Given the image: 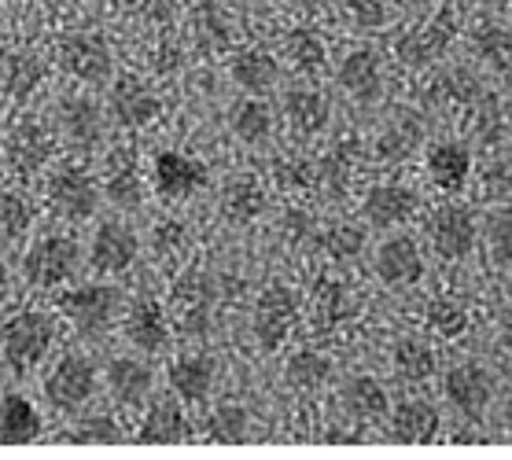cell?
<instances>
[{
  "instance_id": "4316f807",
  "label": "cell",
  "mask_w": 512,
  "mask_h": 460,
  "mask_svg": "<svg viewBox=\"0 0 512 460\" xmlns=\"http://www.w3.org/2000/svg\"><path fill=\"white\" fill-rule=\"evenodd\" d=\"M269 196L266 188L258 184V177H247V173H236L222 184V214L229 225H251L266 214Z\"/></svg>"
},
{
  "instance_id": "e0dca14e",
  "label": "cell",
  "mask_w": 512,
  "mask_h": 460,
  "mask_svg": "<svg viewBox=\"0 0 512 460\" xmlns=\"http://www.w3.org/2000/svg\"><path fill=\"white\" fill-rule=\"evenodd\" d=\"M137 251V232L122 225V221H104L93 232V243H89V265L96 273H126L129 265L137 262Z\"/></svg>"
},
{
  "instance_id": "d6a6232c",
  "label": "cell",
  "mask_w": 512,
  "mask_h": 460,
  "mask_svg": "<svg viewBox=\"0 0 512 460\" xmlns=\"http://www.w3.org/2000/svg\"><path fill=\"white\" fill-rule=\"evenodd\" d=\"M229 78L244 92H251V96H266L277 85L280 67L277 59L269 56V52H262V48H244V52H236L229 59Z\"/></svg>"
},
{
  "instance_id": "ba28073f",
  "label": "cell",
  "mask_w": 512,
  "mask_h": 460,
  "mask_svg": "<svg viewBox=\"0 0 512 460\" xmlns=\"http://www.w3.org/2000/svg\"><path fill=\"white\" fill-rule=\"evenodd\" d=\"M494 391H498V380L479 361H461V365H454L443 376V398L465 420H479V416L487 413L490 402H494Z\"/></svg>"
},
{
  "instance_id": "3957f363",
  "label": "cell",
  "mask_w": 512,
  "mask_h": 460,
  "mask_svg": "<svg viewBox=\"0 0 512 460\" xmlns=\"http://www.w3.org/2000/svg\"><path fill=\"white\" fill-rule=\"evenodd\" d=\"M118 306H122V291L115 284H82V288H70L63 299H59V310L67 317L85 339H96L104 335L118 317Z\"/></svg>"
},
{
  "instance_id": "6f0895ef",
  "label": "cell",
  "mask_w": 512,
  "mask_h": 460,
  "mask_svg": "<svg viewBox=\"0 0 512 460\" xmlns=\"http://www.w3.org/2000/svg\"><path fill=\"white\" fill-rule=\"evenodd\" d=\"M8 291H12V273H8V265L0 262V306L8 302Z\"/></svg>"
},
{
  "instance_id": "f546056e",
  "label": "cell",
  "mask_w": 512,
  "mask_h": 460,
  "mask_svg": "<svg viewBox=\"0 0 512 460\" xmlns=\"http://www.w3.org/2000/svg\"><path fill=\"white\" fill-rule=\"evenodd\" d=\"M41 438V413L23 394L0 398V446H34Z\"/></svg>"
},
{
  "instance_id": "e575fe53",
  "label": "cell",
  "mask_w": 512,
  "mask_h": 460,
  "mask_svg": "<svg viewBox=\"0 0 512 460\" xmlns=\"http://www.w3.org/2000/svg\"><path fill=\"white\" fill-rule=\"evenodd\" d=\"M391 365H395V376L406 383H424L435 376L439 368V357H435V346L417 339V335H406L398 339L395 350H391Z\"/></svg>"
},
{
  "instance_id": "91938a15",
  "label": "cell",
  "mask_w": 512,
  "mask_h": 460,
  "mask_svg": "<svg viewBox=\"0 0 512 460\" xmlns=\"http://www.w3.org/2000/svg\"><path fill=\"white\" fill-rule=\"evenodd\" d=\"M409 4H435V0H409Z\"/></svg>"
},
{
  "instance_id": "1f68e13d",
  "label": "cell",
  "mask_w": 512,
  "mask_h": 460,
  "mask_svg": "<svg viewBox=\"0 0 512 460\" xmlns=\"http://www.w3.org/2000/svg\"><path fill=\"white\" fill-rule=\"evenodd\" d=\"M310 306H314L317 324L325 328H336V324H347L354 313H358V299L354 291L336 280V276H317L314 291H310Z\"/></svg>"
},
{
  "instance_id": "8d00e7d4",
  "label": "cell",
  "mask_w": 512,
  "mask_h": 460,
  "mask_svg": "<svg viewBox=\"0 0 512 460\" xmlns=\"http://www.w3.org/2000/svg\"><path fill=\"white\" fill-rule=\"evenodd\" d=\"M468 45L476 52V59L483 67L498 70V74H509L512 70V30L498 23H479L472 34H468Z\"/></svg>"
},
{
  "instance_id": "cb8c5ba5",
  "label": "cell",
  "mask_w": 512,
  "mask_h": 460,
  "mask_svg": "<svg viewBox=\"0 0 512 460\" xmlns=\"http://www.w3.org/2000/svg\"><path fill=\"white\" fill-rule=\"evenodd\" d=\"M339 402H343V413L358 424H373V420H384L391 416V394L376 376H350L343 380V391H339Z\"/></svg>"
},
{
  "instance_id": "484cf974",
  "label": "cell",
  "mask_w": 512,
  "mask_h": 460,
  "mask_svg": "<svg viewBox=\"0 0 512 460\" xmlns=\"http://www.w3.org/2000/svg\"><path fill=\"white\" fill-rule=\"evenodd\" d=\"M439 409L424 398H406V402L395 405L391 413V438L398 446H424V442H435L439 435Z\"/></svg>"
},
{
  "instance_id": "9f6ffc18",
  "label": "cell",
  "mask_w": 512,
  "mask_h": 460,
  "mask_svg": "<svg viewBox=\"0 0 512 460\" xmlns=\"http://www.w3.org/2000/svg\"><path fill=\"white\" fill-rule=\"evenodd\" d=\"M465 8H476V12H494V8H505L509 0H461Z\"/></svg>"
},
{
  "instance_id": "c3c4849f",
  "label": "cell",
  "mask_w": 512,
  "mask_h": 460,
  "mask_svg": "<svg viewBox=\"0 0 512 460\" xmlns=\"http://www.w3.org/2000/svg\"><path fill=\"white\" fill-rule=\"evenodd\" d=\"M192 23H196V34L203 37L210 48H225V45H229V37H233V30H229V19H225L214 4H199Z\"/></svg>"
},
{
  "instance_id": "60d3db41",
  "label": "cell",
  "mask_w": 512,
  "mask_h": 460,
  "mask_svg": "<svg viewBox=\"0 0 512 460\" xmlns=\"http://www.w3.org/2000/svg\"><path fill=\"white\" fill-rule=\"evenodd\" d=\"M207 435H210V442L240 446V442H247V435H251V416H247L244 405H233V402L218 405V409L210 413Z\"/></svg>"
},
{
  "instance_id": "ab89813d",
  "label": "cell",
  "mask_w": 512,
  "mask_h": 460,
  "mask_svg": "<svg viewBox=\"0 0 512 460\" xmlns=\"http://www.w3.org/2000/svg\"><path fill=\"white\" fill-rule=\"evenodd\" d=\"M350 170H354V162H350L347 148L325 151V155H321V162L314 166V184L321 188V196H325V199H343V196H347Z\"/></svg>"
},
{
  "instance_id": "b9f144b4",
  "label": "cell",
  "mask_w": 512,
  "mask_h": 460,
  "mask_svg": "<svg viewBox=\"0 0 512 460\" xmlns=\"http://www.w3.org/2000/svg\"><path fill=\"white\" fill-rule=\"evenodd\" d=\"M288 59L295 63L299 74H321L325 63H328L325 41H321L314 30L299 26V30H291L288 34Z\"/></svg>"
},
{
  "instance_id": "83f0119b",
  "label": "cell",
  "mask_w": 512,
  "mask_h": 460,
  "mask_svg": "<svg viewBox=\"0 0 512 460\" xmlns=\"http://www.w3.org/2000/svg\"><path fill=\"white\" fill-rule=\"evenodd\" d=\"M428 96L439 107H476L483 96V81L472 67H439L428 85Z\"/></svg>"
},
{
  "instance_id": "ffe728a7",
  "label": "cell",
  "mask_w": 512,
  "mask_h": 460,
  "mask_svg": "<svg viewBox=\"0 0 512 460\" xmlns=\"http://www.w3.org/2000/svg\"><path fill=\"white\" fill-rule=\"evenodd\" d=\"M207 184V166L185 151L155 155V192L166 199H192Z\"/></svg>"
},
{
  "instance_id": "d6986e66",
  "label": "cell",
  "mask_w": 512,
  "mask_h": 460,
  "mask_svg": "<svg viewBox=\"0 0 512 460\" xmlns=\"http://www.w3.org/2000/svg\"><path fill=\"white\" fill-rule=\"evenodd\" d=\"M56 122L70 148L93 151L104 140V111L89 96H63L56 107Z\"/></svg>"
},
{
  "instance_id": "f1b7e54d",
  "label": "cell",
  "mask_w": 512,
  "mask_h": 460,
  "mask_svg": "<svg viewBox=\"0 0 512 460\" xmlns=\"http://www.w3.org/2000/svg\"><path fill=\"white\" fill-rule=\"evenodd\" d=\"M48 151H52L48 129L41 126V122H34V118H23V122L12 129V137H8V162H12L23 177H30V173H37L45 166Z\"/></svg>"
},
{
  "instance_id": "680465c9",
  "label": "cell",
  "mask_w": 512,
  "mask_h": 460,
  "mask_svg": "<svg viewBox=\"0 0 512 460\" xmlns=\"http://www.w3.org/2000/svg\"><path fill=\"white\" fill-rule=\"evenodd\" d=\"M501 424H505V431L512 435V394L505 398V405H501Z\"/></svg>"
},
{
  "instance_id": "f6af8a7d",
  "label": "cell",
  "mask_w": 512,
  "mask_h": 460,
  "mask_svg": "<svg viewBox=\"0 0 512 460\" xmlns=\"http://www.w3.org/2000/svg\"><path fill=\"white\" fill-rule=\"evenodd\" d=\"M483 240H487L490 262L501 265V269H512V207H501L490 214Z\"/></svg>"
},
{
  "instance_id": "4fadbf2b",
  "label": "cell",
  "mask_w": 512,
  "mask_h": 460,
  "mask_svg": "<svg viewBox=\"0 0 512 460\" xmlns=\"http://www.w3.org/2000/svg\"><path fill=\"white\" fill-rule=\"evenodd\" d=\"M48 203L56 207L59 218L85 221L100 210V188L85 170H59L48 181Z\"/></svg>"
},
{
  "instance_id": "ac0fdd59",
  "label": "cell",
  "mask_w": 512,
  "mask_h": 460,
  "mask_svg": "<svg viewBox=\"0 0 512 460\" xmlns=\"http://www.w3.org/2000/svg\"><path fill=\"white\" fill-rule=\"evenodd\" d=\"M336 85L354 104H376L384 96V67L373 48H354L336 70Z\"/></svg>"
},
{
  "instance_id": "7a4b0ae2",
  "label": "cell",
  "mask_w": 512,
  "mask_h": 460,
  "mask_svg": "<svg viewBox=\"0 0 512 460\" xmlns=\"http://www.w3.org/2000/svg\"><path fill=\"white\" fill-rule=\"evenodd\" d=\"M170 302H174V317L181 335L188 339H203L214 328V317H218V284L207 269H192L174 284L170 291Z\"/></svg>"
},
{
  "instance_id": "2e32d148",
  "label": "cell",
  "mask_w": 512,
  "mask_h": 460,
  "mask_svg": "<svg viewBox=\"0 0 512 460\" xmlns=\"http://www.w3.org/2000/svg\"><path fill=\"white\" fill-rule=\"evenodd\" d=\"M417 207H420V196L409 184L384 181L369 188V196L361 203V214H365V221L373 229H398V225H406L417 214Z\"/></svg>"
},
{
  "instance_id": "74e56055",
  "label": "cell",
  "mask_w": 512,
  "mask_h": 460,
  "mask_svg": "<svg viewBox=\"0 0 512 460\" xmlns=\"http://www.w3.org/2000/svg\"><path fill=\"white\" fill-rule=\"evenodd\" d=\"M332 380V361L317 350H295L284 365V383L299 394H314Z\"/></svg>"
},
{
  "instance_id": "681fc988",
  "label": "cell",
  "mask_w": 512,
  "mask_h": 460,
  "mask_svg": "<svg viewBox=\"0 0 512 460\" xmlns=\"http://www.w3.org/2000/svg\"><path fill=\"white\" fill-rule=\"evenodd\" d=\"M347 15L358 30H384L391 23V4L387 0H347Z\"/></svg>"
},
{
  "instance_id": "d590c367",
  "label": "cell",
  "mask_w": 512,
  "mask_h": 460,
  "mask_svg": "<svg viewBox=\"0 0 512 460\" xmlns=\"http://www.w3.org/2000/svg\"><path fill=\"white\" fill-rule=\"evenodd\" d=\"M229 129H233V137L240 140V144L258 148V144H266V140L273 137V111H269V104H262V100L244 96V100H236L233 111H229Z\"/></svg>"
},
{
  "instance_id": "4dcf8cb0",
  "label": "cell",
  "mask_w": 512,
  "mask_h": 460,
  "mask_svg": "<svg viewBox=\"0 0 512 460\" xmlns=\"http://www.w3.org/2000/svg\"><path fill=\"white\" fill-rule=\"evenodd\" d=\"M192 435L185 420V409L177 402H159L148 409V416L140 420L137 442L140 446H181Z\"/></svg>"
},
{
  "instance_id": "6da1fadb",
  "label": "cell",
  "mask_w": 512,
  "mask_h": 460,
  "mask_svg": "<svg viewBox=\"0 0 512 460\" xmlns=\"http://www.w3.org/2000/svg\"><path fill=\"white\" fill-rule=\"evenodd\" d=\"M457 26H461V19H457L454 4H439L428 23L409 26L406 34L398 37L395 56L402 59L409 70L435 67V63H443L446 52H450V45H454Z\"/></svg>"
},
{
  "instance_id": "d4e9b609",
  "label": "cell",
  "mask_w": 512,
  "mask_h": 460,
  "mask_svg": "<svg viewBox=\"0 0 512 460\" xmlns=\"http://www.w3.org/2000/svg\"><path fill=\"white\" fill-rule=\"evenodd\" d=\"M280 111H284V122H288L299 137H314L328 126L332 118V104L321 89H306V85H295V89L284 92L280 100Z\"/></svg>"
},
{
  "instance_id": "11a10c76",
  "label": "cell",
  "mask_w": 512,
  "mask_h": 460,
  "mask_svg": "<svg viewBox=\"0 0 512 460\" xmlns=\"http://www.w3.org/2000/svg\"><path fill=\"white\" fill-rule=\"evenodd\" d=\"M288 225L295 236H306V232H310V218H306L303 210H288Z\"/></svg>"
},
{
  "instance_id": "277c9868",
  "label": "cell",
  "mask_w": 512,
  "mask_h": 460,
  "mask_svg": "<svg viewBox=\"0 0 512 460\" xmlns=\"http://www.w3.org/2000/svg\"><path fill=\"white\" fill-rule=\"evenodd\" d=\"M428 240L439 258L461 262L479 247V218L476 210L465 203H443L431 210L428 218Z\"/></svg>"
},
{
  "instance_id": "7c38bea8",
  "label": "cell",
  "mask_w": 512,
  "mask_h": 460,
  "mask_svg": "<svg viewBox=\"0 0 512 460\" xmlns=\"http://www.w3.org/2000/svg\"><path fill=\"white\" fill-rule=\"evenodd\" d=\"M107 115L122 129H144L163 115V104L140 78H118L107 92Z\"/></svg>"
},
{
  "instance_id": "ee69618b",
  "label": "cell",
  "mask_w": 512,
  "mask_h": 460,
  "mask_svg": "<svg viewBox=\"0 0 512 460\" xmlns=\"http://www.w3.org/2000/svg\"><path fill=\"white\" fill-rule=\"evenodd\" d=\"M104 196L111 199V207L118 210H140L144 207V184H140V173L133 170V162L111 170L104 184Z\"/></svg>"
},
{
  "instance_id": "7402d4cb",
  "label": "cell",
  "mask_w": 512,
  "mask_h": 460,
  "mask_svg": "<svg viewBox=\"0 0 512 460\" xmlns=\"http://www.w3.org/2000/svg\"><path fill=\"white\" fill-rule=\"evenodd\" d=\"M104 383L118 405H129V409H133V405L148 402V394H152V387H155V372L148 361L122 354V357H111Z\"/></svg>"
},
{
  "instance_id": "db71d44e",
  "label": "cell",
  "mask_w": 512,
  "mask_h": 460,
  "mask_svg": "<svg viewBox=\"0 0 512 460\" xmlns=\"http://www.w3.org/2000/svg\"><path fill=\"white\" fill-rule=\"evenodd\" d=\"M498 343L512 354V310L501 313V321H498Z\"/></svg>"
},
{
  "instance_id": "9c48e42d",
  "label": "cell",
  "mask_w": 512,
  "mask_h": 460,
  "mask_svg": "<svg viewBox=\"0 0 512 460\" xmlns=\"http://www.w3.org/2000/svg\"><path fill=\"white\" fill-rule=\"evenodd\" d=\"M96 394V365L82 354H67L63 361H56V368L48 372L45 380V398L52 409L59 413H74L82 409L89 398Z\"/></svg>"
},
{
  "instance_id": "836d02e7",
  "label": "cell",
  "mask_w": 512,
  "mask_h": 460,
  "mask_svg": "<svg viewBox=\"0 0 512 460\" xmlns=\"http://www.w3.org/2000/svg\"><path fill=\"white\" fill-rule=\"evenodd\" d=\"M45 81V63L37 52H12L0 59V96L23 100Z\"/></svg>"
},
{
  "instance_id": "52a82bcc",
  "label": "cell",
  "mask_w": 512,
  "mask_h": 460,
  "mask_svg": "<svg viewBox=\"0 0 512 460\" xmlns=\"http://www.w3.org/2000/svg\"><path fill=\"white\" fill-rule=\"evenodd\" d=\"M52 346V321L45 313H15L12 321L0 328V350L12 372H30V368L48 354Z\"/></svg>"
},
{
  "instance_id": "30bf717a",
  "label": "cell",
  "mask_w": 512,
  "mask_h": 460,
  "mask_svg": "<svg viewBox=\"0 0 512 460\" xmlns=\"http://www.w3.org/2000/svg\"><path fill=\"white\" fill-rule=\"evenodd\" d=\"M373 269L384 288H417L424 280V251H420V243L409 232H395V236H387L376 247Z\"/></svg>"
},
{
  "instance_id": "5bb4252c",
  "label": "cell",
  "mask_w": 512,
  "mask_h": 460,
  "mask_svg": "<svg viewBox=\"0 0 512 460\" xmlns=\"http://www.w3.org/2000/svg\"><path fill=\"white\" fill-rule=\"evenodd\" d=\"M424 166H428V177L431 184L446 192V196H457V192H465L468 181H472V148H468L465 140H435L424 155Z\"/></svg>"
},
{
  "instance_id": "9a60e30c",
  "label": "cell",
  "mask_w": 512,
  "mask_h": 460,
  "mask_svg": "<svg viewBox=\"0 0 512 460\" xmlns=\"http://www.w3.org/2000/svg\"><path fill=\"white\" fill-rule=\"evenodd\" d=\"M424 148V115L409 111V107H395V115H387L373 140V151L380 162H406Z\"/></svg>"
},
{
  "instance_id": "603a6c76",
  "label": "cell",
  "mask_w": 512,
  "mask_h": 460,
  "mask_svg": "<svg viewBox=\"0 0 512 460\" xmlns=\"http://www.w3.org/2000/svg\"><path fill=\"white\" fill-rule=\"evenodd\" d=\"M122 335L137 346L140 354H159L170 339V321L166 310L155 299H137L129 306L126 321H122Z\"/></svg>"
},
{
  "instance_id": "44dd1931",
  "label": "cell",
  "mask_w": 512,
  "mask_h": 460,
  "mask_svg": "<svg viewBox=\"0 0 512 460\" xmlns=\"http://www.w3.org/2000/svg\"><path fill=\"white\" fill-rule=\"evenodd\" d=\"M214 380H218V365L207 354H181L166 368L170 391L177 394V402H188V405L207 402V394L214 391Z\"/></svg>"
},
{
  "instance_id": "7dc6e473",
  "label": "cell",
  "mask_w": 512,
  "mask_h": 460,
  "mask_svg": "<svg viewBox=\"0 0 512 460\" xmlns=\"http://www.w3.org/2000/svg\"><path fill=\"white\" fill-rule=\"evenodd\" d=\"M26 229H30V203L19 192L0 188V240H19Z\"/></svg>"
},
{
  "instance_id": "f907efd6",
  "label": "cell",
  "mask_w": 512,
  "mask_h": 460,
  "mask_svg": "<svg viewBox=\"0 0 512 460\" xmlns=\"http://www.w3.org/2000/svg\"><path fill=\"white\" fill-rule=\"evenodd\" d=\"M483 181H487L490 196H512V151H505V155L490 162L483 170Z\"/></svg>"
},
{
  "instance_id": "5b68a950",
  "label": "cell",
  "mask_w": 512,
  "mask_h": 460,
  "mask_svg": "<svg viewBox=\"0 0 512 460\" xmlns=\"http://www.w3.org/2000/svg\"><path fill=\"white\" fill-rule=\"evenodd\" d=\"M82 265V247L74 236H45L23 258V276L30 288H56L67 284Z\"/></svg>"
},
{
  "instance_id": "8fae6325",
  "label": "cell",
  "mask_w": 512,
  "mask_h": 460,
  "mask_svg": "<svg viewBox=\"0 0 512 460\" xmlns=\"http://www.w3.org/2000/svg\"><path fill=\"white\" fill-rule=\"evenodd\" d=\"M59 63L85 85H104L115 74V56L100 34H70L59 45Z\"/></svg>"
},
{
  "instance_id": "f5cc1de1",
  "label": "cell",
  "mask_w": 512,
  "mask_h": 460,
  "mask_svg": "<svg viewBox=\"0 0 512 460\" xmlns=\"http://www.w3.org/2000/svg\"><path fill=\"white\" fill-rule=\"evenodd\" d=\"M185 236H188L185 225L174 218H166L155 225V243H159V247H177V243H185Z\"/></svg>"
},
{
  "instance_id": "816d5d0a",
  "label": "cell",
  "mask_w": 512,
  "mask_h": 460,
  "mask_svg": "<svg viewBox=\"0 0 512 460\" xmlns=\"http://www.w3.org/2000/svg\"><path fill=\"white\" fill-rule=\"evenodd\" d=\"M273 170H277V181L284 184V188H306V181L314 177V166L306 159H299V155H284Z\"/></svg>"
},
{
  "instance_id": "7bdbcfd3",
  "label": "cell",
  "mask_w": 512,
  "mask_h": 460,
  "mask_svg": "<svg viewBox=\"0 0 512 460\" xmlns=\"http://www.w3.org/2000/svg\"><path fill=\"white\" fill-rule=\"evenodd\" d=\"M424 321L439 339H461L468 332V310L461 299H431Z\"/></svg>"
},
{
  "instance_id": "bcb514c9",
  "label": "cell",
  "mask_w": 512,
  "mask_h": 460,
  "mask_svg": "<svg viewBox=\"0 0 512 460\" xmlns=\"http://www.w3.org/2000/svg\"><path fill=\"white\" fill-rule=\"evenodd\" d=\"M67 438L78 442V446H118V442H122V431H118V424L111 416L93 413V416H85V420H78V427L67 431Z\"/></svg>"
},
{
  "instance_id": "8992f818",
  "label": "cell",
  "mask_w": 512,
  "mask_h": 460,
  "mask_svg": "<svg viewBox=\"0 0 512 460\" xmlns=\"http://www.w3.org/2000/svg\"><path fill=\"white\" fill-rule=\"evenodd\" d=\"M299 295L288 284H269L262 295L255 299V313H251V332L255 343L273 354L277 346H284V339L291 335V328L299 324Z\"/></svg>"
},
{
  "instance_id": "f35d334b",
  "label": "cell",
  "mask_w": 512,
  "mask_h": 460,
  "mask_svg": "<svg viewBox=\"0 0 512 460\" xmlns=\"http://www.w3.org/2000/svg\"><path fill=\"white\" fill-rule=\"evenodd\" d=\"M317 243H321V251H325L332 262H358L369 240H365V229H361V225H354V221H336V225H328V229L317 236Z\"/></svg>"
}]
</instances>
